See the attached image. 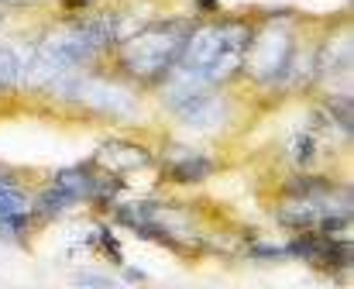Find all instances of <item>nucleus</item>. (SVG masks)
I'll return each mask as SVG.
<instances>
[{
    "mask_svg": "<svg viewBox=\"0 0 354 289\" xmlns=\"http://www.w3.org/2000/svg\"><path fill=\"white\" fill-rule=\"evenodd\" d=\"M251 41V31L241 24V21H227V24H214V28H203V31H189V41H186V69L196 76V80H224L244 55Z\"/></svg>",
    "mask_w": 354,
    "mask_h": 289,
    "instance_id": "f257e3e1",
    "label": "nucleus"
},
{
    "mask_svg": "<svg viewBox=\"0 0 354 289\" xmlns=\"http://www.w3.org/2000/svg\"><path fill=\"white\" fill-rule=\"evenodd\" d=\"M186 41H189V31H186L183 24H172V28H169V24H158V28H151V31H145L141 38L131 41V48H127V66L138 69L141 76H158V73H165L172 62L183 59Z\"/></svg>",
    "mask_w": 354,
    "mask_h": 289,
    "instance_id": "f03ea898",
    "label": "nucleus"
},
{
    "mask_svg": "<svg viewBox=\"0 0 354 289\" xmlns=\"http://www.w3.org/2000/svg\"><path fill=\"white\" fill-rule=\"evenodd\" d=\"M24 207H28V196H24L10 179H0V217L24 214Z\"/></svg>",
    "mask_w": 354,
    "mask_h": 289,
    "instance_id": "7ed1b4c3",
    "label": "nucleus"
},
{
    "mask_svg": "<svg viewBox=\"0 0 354 289\" xmlns=\"http://www.w3.org/2000/svg\"><path fill=\"white\" fill-rule=\"evenodd\" d=\"M21 76V62L10 48H0V90L14 86V80Z\"/></svg>",
    "mask_w": 354,
    "mask_h": 289,
    "instance_id": "20e7f679",
    "label": "nucleus"
},
{
    "mask_svg": "<svg viewBox=\"0 0 354 289\" xmlns=\"http://www.w3.org/2000/svg\"><path fill=\"white\" fill-rule=\"evenodd\" d=\"M210 172V162H203V158H189L186 165H176L172 169V176L179 179V183H193V179H203Z\"/></svg>",
    "mask_w": 354,
    "mask_h": 289,
    "instance_id": "39448f33",
    "label": "nucleus"
},
{
    "mask_svg": "<svg viewBox=\"0 0 354 289\" xmlns=\"http://www.w3.org/2000/svg\"><path fill=\"white\" fill-rule=\"evenodd\" d=\"M0 24H3V14H0Z\"/></svg>",
    "mask_w": 354,
    "mask_h": 289,
    "instance_id": "423d86ee",
    "label": "nucleus"
}]
</instances>
